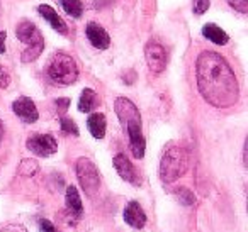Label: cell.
<instances>
[{
  "mask_svg": "<svg viewBox=\"0 0 248 232\" xmlns=\"http://www.w3.org/2000/svg\"><path fill=\"white\" fill-rule=\"evenodd\" d=\"M2 137H4V122L0 120V141H2Z\"/></svg>",
  "mask_w": 248,
  "mask_h": 232,
  "instance_id": "f1b7e54d",
  "label": "cell"
},
{
  "mask_svg": "<svg viewBox=\"0 0 248 232\" xmlns=\"http://www.w3.org/2000/svg\"><path fill=\"white\" fill-rule=\"evenodd\" d=\"M16 34H17L19 41L26 44V49L21 55L22 63H31L41 56L43 49H45V38H43L41 31L36 28V24L24 19L16 28Z\"/></svg>",
  "mask_w": 248,
  "mask_h": 232,
  "instance_id": "5b68a950",
  "label": "cell"
},
{
  "mask_svg": "<svg viewBox=\"0 0 248 232\" xmlns=\"http://www.w3.org/2000/svg\"><path fill=\"white\" fill-rule=\"evenodd\" d=\"M175 197H177V200L182 205H186V207H190V205L196 203V197H194L192 191L187 190V188H179V190L175 191Z\"/></svg>",
  "mask_w": 248,
  "mask_h": 232,
  "instance_id": "ffe728a7",
  "label": "cell"
},
{
  "mask_svg": "<svg viewBox=\"0 0 248 232\" xmlns=\"http://www.w3.org/2000/svg\"><path fill=\"white\" fill-rule=\"evenodd\" d=\"M60 124H62V130L68 136H78V126L75 124V120L68 119V117H62L60 119Z\"/></svg>",
  "mask_w": 248,
  "mask_h": 232,
  "instance_id": "44dd1931",
  "label": "cell"
},
{
  "mask_svg": "<svg viewBox=\"0 0 248 232\" xmlns=\"http://www.w3.org/2000/svg\"><path fill=\"white\" fill-rule=\"evenodd\" d=\"M46 75L55 85L68 87L78 78V66L72 56L65 55V53H56L49 59Z\"/></svg>",
  "mask_w": 248,
  "mask_h": 232,
  "instance_id": "277c9868",
  "label": "cell"
},
{
  "mask_svg": "<svg viewBox=\"0 0 248 232\" xmlns=\"http://www.w3.org/2000/svg\"><path fill=\"white\" fill-rule=\"evenodd\" d=\"M85 34L93 48L100 49V51L109 48L110 38H109V34H107V31L100 24H97V22H89L85 28Z\"/></svg>",
  "mask_w": 248,
  "mask_h": 232,
  "instance_id": "7c38bea8",
  "label": "cell"
},
{
  "mask_svg": "<svg viewBox=\"0 0 248 232\" xmlns=\"http://www.w3.org/2000/svg\"><path fill=\"white\" fill-rule=\"evenodd\" d=\"M38 170H39V164L36 160H22L17 168V173L21 174V176L31 178L38 173Z\"/></svg>",
  "mask_w": 248,
  "mask_h": 232,
  "instance_id": "d6986e66",
  "label": "cell"
},
{
  "mask_svg": "<svg viewBox=\"0 0 248 232\" xmlns=\"http://www.w3.org/2000/svg\"><path fill=\"white\" fill-rule=\"evenodd\" d=\"M145 58H146V65H148L150 72L156 73V75L162 73L163 70L167 68V61H169V58H167V49L163 48L158 41H155V39L148 41V44L145 46Z\"/></svg>",
  "mask_w": 248,
  "mask_h": 232,
  "instance_id": "52a82bcc",
  "label": "cell"
},
{
  "mask_svg": "<svg viewBox=\"0 0 248 232\" xmlns=\"http://www.w3.org/2000/svg\"><path fill=\"white\" fill-rule=\"evenodd\" d=\"M39 232H56V229L48 218H41L39 220Z\"/></svg>",
  "mask_w": 248,
  "mask_h": 232,
  "instance_id": "4316f807",
  "label": "cell"
},
{
  "mask_svg": "<svg viewBox=\"0 0 248 232\" xmlns=\"http://www.w3.org/2000/svg\"><path fill=\"white\" fill-rule=\"evenodd\" d=\"M58 2H60V5H62V9L68 15H72V17H75V19L82 17L83 5L80 0H58Z\"/></svg>",
  "mask_w": 248,
  "mask_h": 232,
  "instance_id": "ac0fdd59",
  "label": "cell"
},
{
  "mask_svg": "<svg viewBox=\"0 0 248 232\" xmlns=\"http://www.w3.org/2000/svg\"><path fill=\"white\" fill-rule=\"evenodd\" d=\"M0 12H2V7H0Z\"/></svg>",
  "mask_w": 248,
  "mask_h": 232,
  "instance_id": "f546056e",
  "label": "cell"
},
{
  "mask_svg": "<svg viewBox=\"0 0 248 232\" xmlns=\"http://www.w3.org/2000/svg\"><path fill=\"white\" fill-rule=\"evenodd\" d=\"M226 2L234 11L241 12V14H247L248 12V0H226Z\"/></svg>",
  "mask_w": 248,
  "mask_h": 232,
  "instance_id": "cb8c5ba5",
  "label": "cell"
},
{
  "mask_svg": "<svg viewBox=\"0 0 248 232\" xmlns=\"http://www.w3.org/2000/svg\"><path fill=\"white\" fill-rule=\"evenodd\" d=\"M114 110H116L119 122L123 124L124 130L128 132L129 137V149L136 160H141L145 156L146 143L141 130V116L135 103L126 97H117L114 102Z\"/></svg>",
  "mask_w": 248,
  "mask_h": 232,
  "instance_id": "7a4b0ae2",
  "label": "cell"
},
{
  "mask_svg": "<svg viewBox=\"0 0 248 232\" xmlns=\"http://www.w3.org/2000/svg\"><path fill=\"white\" fill-rule=\"evenodd\" d=\"M114 168H116L117 174H119L123 180H126L128 183L135 185V187H140L141 185V180H140V174L136 171V168L133 166L131 161L126 158V154H116L114 156Z\"/></svg>",
  "mask_w": 248,
  "mask_h": 232,
  "instance_id": "9c48e42d",
  "label": "cell"
},
{
  "mask_svg": "<svg viewBox=\"0 0 248 232\" xmlns=\"http://www.w3.org/2000/svg\"><path fill=\"white\" fill-rule=\"evenodd\" d=\"M187 164H189L187 151L184 147L172 144V146L167 147V151L162 156V161H160V180L163 183H173L186 173Z\"/></svg>",
  "mask_w": 248,
  "mask_h": 232,
  "instance_id": "3957f363",
  "label": "cell"
},
{
  "mask_svg": "<svg viewBox=\"0 0 248 232\" xmlns=\"http://www.w3.org/2000/svg\"><path fill=\"white\" fill-rule=\"evenodd\" d=\"M99 103V97L97 93L93 92L92 88H85L80 95V100H78V110L80 112H92L93 109L97 107Z\"/></svg>",
  "mask_w": 248,
  "mask_h": 232,
  "instance_id": "e0dca14e",
  "label": "cell"
},
{
  "mask_svg": "<svg viewBox=\"0 0 248 232\" xmlns=\"http://www.w3.org/2000/svg\"><path fill=\"white\" fill-rule=\"evenodd\" d=\"M202 36L206 39H209L211 43H214V44H217V46H223V44H226L228 43V34L223 31V29L219 28V26H216V24H206L202 28Z\"/></svg>",
  "mask_w": 248,
  "mask_h": 232,
  "instance_id": "2e32d148",
  "label": "cell"
},
{
  "mask_svg": "<svg viewBox=\"0 0 248 232\" xmlns=\"http://www.w3.org/2000/svg\"><path fill=\"white\" fill-rule=\"evenodd\" d=\"M65 205H66V218H68V222L70 224H77L83 215V205H82V198L78 195V190L73 185L66 188Z\"/></svg>",
  "mask_w": 248,
  "mask_h": 232,
  "instance_id": "8fae6325",
  "label": "cell"
},
{
  "mask_svg": "<svg viewBox=\"0 0 248 232\" xmlns=\"http://www.w3.org/2000/svg\"><path fill=\"white\" fill-rule=\"evenodd\" d=\"M26 146L31 153L38 154V156L48 158L58 151V143L53 136L49 134H34L26 141Z\"/></svg>",
  "mask_w": 248,
  "mask_h": 232,
  "instance_id": "ba28073f",
  "label": "cell"
},
{
  "mask_svg": "<svg viewBox=\"0 0 248 232\" xmlns=\"http://www.w3.org/2000/svg\"><path fill=\"white\" fill-rule=\"evenodd\" d=\"M55 107H56V112H58V116H63V114L68 110L70 107V99H56L55 100Z\"/></svg>",
  "mask_w": 248,
  "mask_h": 232,
  "instance_id": "d4e9b609",
  "label": "cell"
},
{
  "mask_svg": "<svg viewBox=\"0 0 248 232\" xmlns=\"http://www.w3.org/2000/svg\"><path fill=\"white\" fill-rule=\"evenodd\" d=\"M77 178H78V183L82 187V190L89 197H93L99 191L100 174L97 171V166L93 164V161H90L89 158L83 156L77 160Z\"/></svg>",
  "mask_w": 248,
  "mask_h": 232,
  "instance_id": "8992f818",
  "label": "cell"
},
{
  "mask_svg": "<svg viewBox=\"0 0 248 232\" xmlns=\"http://www.w3.org/2000/svg\"><path fill=\"white\" fill-rule=\"evenodd\" d=\"M197 88L204 100L216 109L233 107L240 99V85L230 63L214 51H204L196 61Z\"/></svg>",
  "mask_w": 248,
  "mask_h": 232,
  "instance_id": "6da1fadb",
  "label": "cell"
},
{
  "mask_svg": "<svg viewBox=\"0 0 248 232\" xmlns=\"http://www.w3.org/2000/svg\"><path fill=\"white\" fill-rule=\"evenodd\" d=\"M87 127L95 139H102L106 136V116L104 114H92L87 119Z\"/></svg>",
  "mask_w": 248,
  "mask_h": 232,
  "instance_id": "9a60e30c",
  "label": "cell"
},
{
  "mask_svg": "<svg viewBox=\"0 0 248 232\" xmlns=\"http://www.w3.org/2000/svg\"><path fill=\"white\" fill-rule=\"evenodd\" d=\"M124 220H126V224L129 227L136 229V231H140V229H143L146 225V214L138 202L133 200L126 205V208H124Z\"/></svg>",
  "mask_w": 248,
  "mask_h": 232,
  "instance_id": "4fadbf2b",
  "label": "cell"
},
{
  "mask_svg": "<svg viewBox=\"0 0 248 232\" xmlns=\"http://www.w3.org/2000/svg\"><path fill=\"white\" fill-rule=\"evenodd\" d=\"M5 53V32L0 31V55Z\"/></svg>",
  "mask_w": 248,
  "mask_h": 232,
  "instance_id": "83f0119b",
  "label": "cell"
},
{
  "mask_svg": "<svg viewBox=\"0 0 248 232\" xmlns=\"http://www.w3.org/2000/svg\"><path fill=\"white\" fill-rule=\"evenodd\" d=\"M38 12L41 14V17L45 19L46 22H48L49 26H51L55 31H58L60 34H66V24H65V21H63L62 17L58 15V12L55 11V9L51 7V5H39L38 7Z\"/></svg>",
  "mask_w": 248,
  "mask_h": 232,
  "instance_id": "5bb4252c",
  "label": "cell"
},
{
  "mask_svg": "<svg viewBox=\"0 0 248 232\" xmlns=\"http://www.w3.org/2000/svg\"><path fill=\"white\" fill-rule=\"evenodd\" d=\"M209 0H192V11H194V14H197V15H202L204 12L209 9Z\"/></svg>",
  "mask_w": 248,
  "mask_h": 232,
  "instance_id": "7402d4cb",
  "label": "cell"
},
{
  "mask_svg": "<svg viewBox=\"0 0 248 232\" xmlns=\"http://www.w3.org/2000/svg\"><path fill=\"white\" fill-rule=\"evenodd\" d=\"M0 232H28V229L22 224H7L5 227L0 229Z\"/></svg>",
  "mask_w": 248,
  "mask_h": 232,
  "instance_id": "484cf974",
  "label": "cell"
},
{
  "mask_svg": "<svg viewBox=\"0 0 248 232\" xmlns=\"http://www.w3.org/2000/svg\"><path fill=\"white\" fill-rule=\"evenodd\" d=\"M9 85H11V73L0 63V88H7Z\"/></svg>",
  "mask_w": 248,
  "mask_h": 232,
  "instance_id": "603a6c76",
  "label": "cell"
},
{
  "mask_svg": "<svg viewBox=\"0 0 248 232\" xmlns=\"http://www.w3.org/2000/svg\"><path fill=\"white\" fill-rule=\"evenodd\" d=\"M12 110L14 114L26 124H34L39 117L38 107L29 97H19L14 103H12Z\"/></svg>",
  "mask_w": 248,
  "mask_h": 232,
  "instance_id": "30bf717a",
  "label": "cell"
}]
</instances>
